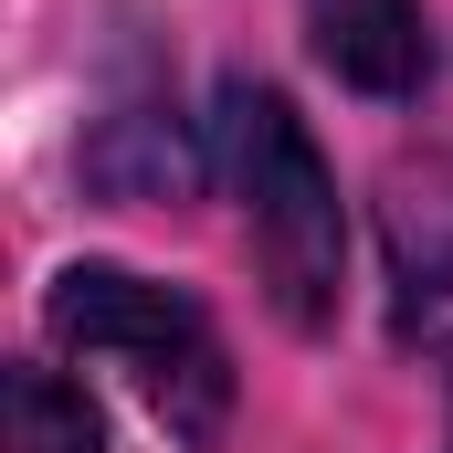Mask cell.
I'll list each match as a JSON object with an SVG mask.
<instances>
[{
	"label": "cell",
	"mask_w": 453,
	"mask_h": 453,
	"mask_svg": "<svg viewBox=\"0 0 453 453\" xmlns=\"http://www.w3.org/2000/svg\"><path fill=\"white\" fill-rule=\"evenodd\" d=\"M222 169H232V201H242V232H253V264L285 306V327H327L338 317V285H348V211H338V180L306 137V116L285 106L274 85H222Z\"/></svg>",
	"instance_id": "6da1fadb"
},
{
	"label": "cell",
	"mask_w": 453,
	"mask_h": 453,
	"mask_svg": "<svg viewBox=\"0 0 453 453\" xmlns=\"http://www.w3.org/2000/svg\"><path fill=\"white\" fill-rule=\"evenodd\" d=\"M42 317H53L64 348L127 369V390L158 411L169 443L211 453L232 433V358H222V327L190 296H169V285H148L127 264H64L53 296H42Z\"/></svg>",
	"instance_id": "7a4b0ae2"
},
{
	"label": "cell",
	"mask_w": 453,
	"mask_h": 453,
	"mask_svg": "<svg viewBox=\"0 0 453 453\" xmlns=\"http://www.w3.org/2000/svg\"><path fill=\"white\" fill-rule=\"evenodd\" d=\"M306 32L327 74L358 96H422L433 85V21L422 0H306Z\"/></svg>",
	"instance_id": "3957f363"
},
{
	"label": "cell",
	"mask_w": 453,
	"mask_h": 453,
	"mask_svg": "<svg viewBox=\"0 0 453 453\" xmlns=\"http://www.w3.org/2000/svg\"><path fill=\"white\" fill-rule=\"evenodd\" d=\"M190 137H180V106H116L96 137H85V180L106 201H169L190 180Z\"/></svg>",
	"instance_id": "277c9868"
},
{
	"label": "cell",
	"mask_w": 453,
	"mask_h": 453,
	"mask_svg": "<svg viewBox=\"0 0 453 453\" xmlns=\"http://www.w3.org/2000/svg\"><path fill=\"white\" fill-rule=\"evenodd\" d=\"M11 453H96V401L64 369H11Z\"/></svg>",
	"instance_id": "5b68a950"
}]
</instances>
